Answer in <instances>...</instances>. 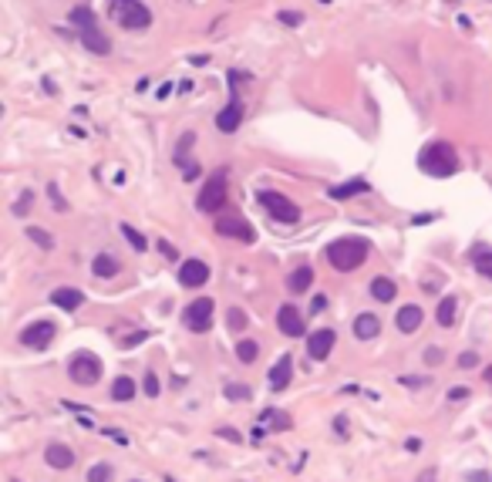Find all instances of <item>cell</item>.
<instances>
[{"instance_id": "6da1fadb", "label": "cell", "mask_w": 492, "mask_h": 482, "mask_svg": "<svg viewBox=\"0 0 492 482\" xmlns=\"http://www.w3.org/2000/svg\"><path fill=\"white\" fill-rule=\"evenodd\" d=\"M367 250H371V243L364 236H340V240H334L327 247V260H331L334 270L351 274V270H358L364 260H367Z\"/></svg>"}, {"instance_id": "7a4b0ae2", "label": "cell", "mask_w": 492, "mask_h": 482, "mask_svg": "<svg viewBox=\"0 0 492 482\" xmlns=\"http://www.w3.org/2000/svg\"><path fill=\"white\" fill-rule=\"evenodd\" d=\"M418 169H421L425 176L448 179L459 172V155H455V149H452L448 142H432V145H425L421 155H418Z\"/></svg>"}, {"instance_id": "3957f363", "label": "cell", "mask_w": 492, "mask_h": 482, "mask_svg": "<svg viewBox=\"0 0 492 482\" xmlns=\"http://www.w3.org/2000/svg\"><path fill=\"white\" fill-rule=\"evenodd\" d=\"M71 24L78 27V37H81V48L91 54H111V41L102 34V27L95 21V10L91 7H75L71 10Z\"/></svg>"}, {"instance_id": "277c9868", "label": "cell", "mask_w": 492, "mask_h": 482, "mask_svg": "<svg viewBox=\"0 0 492 482\" xmlns=\"http://www.w3.org/2000/svg\"><path fill=\"white\" fill-rule=\"evenodd\" d=\"M108 17L125 30H145L152 24V10L142 0H108Z\"/></svg>"}, {"instance_id": "5b68a950", "label": "cell", "mask_w": 492, "mask_h": 482, "mask_svg": "<svg viewBox=\"0 0 492 482\" xmlns=\"http://www.w3.org/2000/svg\"><path fill=\"white\" fill-rule=\"evenodd\" d=\"M68 378L75 381V384H84V388L98 384V378H102V361H98V355L78 351V355L68 361Z\"/></svg>"}, {"instance_id": "8992f818", "label": "cell", "mask_w": 492, "mask_h": 482, "mask_svg": "<svg viewBox=\"0 0 492 482\" xmlns=\"http://www.w3.org/2000/svg\"><path fill=\"white\" fill-rule=\"evenodd\" d=\"M259 206H263L277 223H297V220H300V206L290 203L286 196L273 193V189H263V193H259Z\"/></svg>"}, {"instance_id": "52a82bcc", "label": "cell", "mask_w": 492, "mask_h": 482, "mask_svg": "<svg viewBox=\"0 0 492 482\" xmlns=\"http://www.w3.org/2000/svg\"><path fill=\"white\" fill-rule=\"evenodd\" d=\"M223 203H226V172L219 169L216 176H209L206 182H203L196 206H199L203 213H216V209H223Z\"/></svg>"}, {"instance_id": "ba28073f", "label": "cell", "mask_w": 492, "mask_h": 482, "mask_svg": "<svg viewBox=\"0 0 492 482\" xmlns=\"http://www.w3.org/2000/svg\"><path fill=\"white\" fill-rule=\"evenodd\" d=\"M182 324L189 330H196V334H206L209 324H212V301L209 297H196L182 310Z\"/></svg>"}, {"instance_id": "9c48e42d", "label": "cell", "mask_w": 492, "mask_h": 482, "mask_svg": "<svg viewBox=\"0 0 492 482\" xmlns=\"http://www.w3.org/2000/svg\"><path fill=\"white\" fill-rule=\"evenodd\" d=\"M54 334H57V324H54V321H34V324H27V328L21 330V344H24V348H34V351H44L54 341Z\"/></svg>"}, {"instance_id": "30bf717a", "label": "cell", "mask_w": 492, "mask_h": 482, "mask_svg": "<svg viewBox=\"0 0 492 482\" xmlns=\"http://www.w3.org/2000/svg\"><path fill=\"white\" fill-rule=\"evenodd\" d=\"M216 233L219 236H233L239 243H257V229L250 226L243 216H219L216 220Z\"/></svg>"}, {"instance_id": "8fae6325", "label": "cell", "mask_w": 492, "mask_h": 482, "mask_svg": "<svg viewBox=\"0 0 492 482\" xmlns=\"http://www.w3.org/2000/svg\"><path fill=\"white\" fill-rule=\"evenodd\" d=\"M277 328H280V334H286V337H304V334H307L304 314L293 304H284L277 310Z\"/></svg>"}, {"instance_id": "7c38bea8", "label": "cell", "mask_w": 492, "mask_h": 482, "mask_svg": "<svg viewBox=\"0 0 492 482\" xmlns=\"http://www.w3.org/2000/svg\"><path fill=\"white\" fill-rule=\"evenodd\" d=\"M209 280V263L206 260H185L179 267V283L182 287H189V290H196V287H203Z\"/></svg>"}, {"instance_id": "4fadbf2b", "label": "cell", "mask_w": 492, "mask_h": 482, "mask_svg": "<svg viewBox=\"0 0 492 482\" xmlns=\"http://www.w3.org/2000/svg\"><path fill=\"white\" fill-rule=\"evenodd\" d=\"M334 341H337V334L331 328L313 330L311 337H307V355H311L313 361H324V357L334 351Z\"/></svg>"}, {"instance_id": "5bb4252c", "label": "cell", "mask_w": 492, "mask_h": 482, "mask_svg": "<svg viewBox=\"0 0 492 482\" xmlns=\"http://www.w3.org/2000/svg\"><path fill=\"white\" fill-rule=\"evenodd\" d=\"M290 378H293V357L284 355L273 368H270V375H266V384L273 388V391H284L286 384H290Z\"/></svg>"}, {"instance_id": "9a60e30c", "label": "cell", "mask_w": 492, "mask_h": 482, "mask_svg": "<svg viewBox=\"0 0 492 482\" xmlns=\"http://www.w3.org/2000/svg\"><path fill=\"white\" fill-rule=\"evenodd\" d=\"M44 458H48L51 469H71V465H75V449H68V445H61V442H51V445L44 449Z\"/></svg>"}, {"instance_id": "2e32d148", "label": "cell", "mask_w": 492, "mask_h": 482, "mask_svg": "<svg viewBox=\"0 0 492 482\" xmlns=\"http://www.w3.org/2000/svg\"><path fill=\"white\" fill-rule=\"evenodd\" d=\"M421 321H425V314H421V307H414V304H405L398 310V317H394V324H398L401 334H414V330L421 328Z\"/></svg>"}, {"instance_id": "e0dca14e", "label": "cell", "mask_w": 492, "mask_h": 482, "mask_svg": "<svg viewBox=\"0 0 492 482\" xmlns=\"http://www.w3.org/2000/svg\"><path fill=\"white\" fill-rule=\"evenodd\" d=\"M51 304L61 307V310H78L84 304V294H81L78 287H57L51 294Z\"/></svg>"}, {"instance_id": "ac0fdd59", "label": "cell", "mask_w": 492, "mask_h": 482, "mask_svg": "<svg viewBox=\"0 0 492 482\" xmlns=\"http://www.w3.org/2000/svg\"><path fill=\"white\" fill-rule=\"evenodd\" d=\"M239 122H243V105L236 102V98L216 115V128H219V132H236Z\"/></svg>"}, {"instance_id": "d6986e66", "label": "cell", "mask_w": 492, "mask_h": 482, "mask_svg": "<svg viewBox=\"0 0 492 482\" xmlns=\"http://www.w3.org/2000/svg\"><path fill=\"white\" fill-rule=\"evenodd\" d=\"M367 189H371L367 179H347V182H340V186H331L327 196H331V199H351V196H361Z\"/></svg>"}, {"instance_id": "ffe728a7", "label": "cell", "mask_w": 492, "mask_h": 482, "mask_svg": "<svg viewBox=\"0 0 492 482\" xmlns=\"http://www.w3.org/2000/svg\"><path fill=\"white\" fill-rule=\"evenodd\" d=\"M354 334H358L361 341H371V337H378V334H381V321H378L374 314H358V321H354Z\"/></svg>"}, {"instance_id": "44dd1931", "label": "cell", "mask_w": 492, "mask_h": 482, "mask_svg": "<svg viewBox=\"0 0 492 482\" xmlns=\"http://www.w3.org/2000/svg\"><path fill=\"white\" fill-rule=\"evenodd\" d=\"M259 425H263V429L270 425V431H286L290 429V415H286V411H277V408H266V411H259Z\"/></svg>"}, {"instance_id": "7402d4cb", "label": "cell", "mask_w": 492, "mask_h": 482, "mask_svg": "<svg viewBox=\"0 0 492 482\" xmlns=\"http://www.w3.org/2000/svg\"><path fill=\"white\" fill-rule=\"evenodd\" d=\"M371 297L381 301V304H391V301L398 297V287H394L388 277H374L371 280Z\"/></svg>"}, {"instance_id": "603a6c76", "label": "cell", "mask_w": 492, "mask_h": 482, "mask_svg": "<svg viewBox=\"0 0 492 482\" xmlns=\"http://www.w3.org/2000/svg\"><path fill=\"white\" fill-rule=\"evenodd\" d=\"M311 283H313V270H311V267H297V270L286 277V290H290V294H304Z\"/></svg>"}, {"instance_id": "cb8c5ba5", "label": "cell", "mask_w": 492, "mask_h": 482, "mask_svg": "<svg viewBox=\"0 0 492 482\" xmlns=\"http://www.w3.org/2000/svg\"><path fill=\"white\" fill-rule=\"evenodd\" d=\"M455 310H459V297H455V294L441 297L439 310H435V321H439L441 328H452V324H455Z\"/></svg>"}, {"instance_id": "d4e9b609", "label": "cell", "mask_w": 492, "mask_h": 482, "mask_svg": "<svg viewBox=\"0 0 492 482\" xmlns=\"http://www.w3.org/2000/svg\"><path fill=\"white\" fill-rule=\"evenodd\" d=\"M131 398H135V378L118 375L111 381V402H131Z\"/></svg>"}, {"instance_id": "484cf974", "label": "cell", "mask_w": 492, "mask_h": 482, "mask_svg": "<svg viewBox=\"0 0 492 482\" xmlns=\"http://www.w3.org/2000/svg\"><path fill=\"white\" fill-rule=\"evenodd\" d=\"M91 270H95V277L108 280V277H115V274L122 270V263H118L111 253H98L95 256V263H91Z\"/></svg>"}, {"instance_id": "4316f807", "label": "cell", "mask_w": 492, "mask_h": 482, "mask_svg": "<svg viewBox=\"0 0 492 482\" xmlns=\"http://www.w3.org/2000/svg\"><path fill=\"white\" fill-rule=\"evenodd\" d=\"M236 357H239L243 364H253L259 357V344L257 341H239V344H236Z\"/></svg>"}, {"instance_id": "83f0119b", "label": "cell", "mask_w": 492, "mask_h": 482, "mask_svg": "<svg viewBox=\"0 0 492 482\" xmlns=\"http://www.w3.org/2000/svg\"><path fill=\"white\" fill-rule=\"evenodd\" d=\"M472 260H475V270L486 280H492V250H482V247H479V250L472 253Z\"/></svg>"}, {"instance_id": "f1b7e54d", "label": "cell", "mask_w": 492, "mask_h": 482, "mask_svg": "<svg viewBox=\"0 0 492 482\" xmlns=\"http://www.w3.org/2000/svg\"><path fill=\"white\" fill-rule=\"evenodd\" d=\"M27 240H30V243H37L41 250H51L54 247V236L48 233V229H41V226H27Z\"/></svg>"}, {"instance_id": "f546056e", "label": "cell", "mask_w": 492, "mask_h": 482, "mask_svg": "<svg viewBox=\"0 0 492 482\" xmlns=\"http://www.w3.org/2000/svg\"><path fill=\"white\" fill-rule=\"evenodd\" d=\"M111 479H115V469L108 462H98V465L88 469V482H111Z\"/></svg>"}, {"instance_id": "4dcf8cb0", "label": "cell", "mask_w": 492, "mask_h": 482, "mask_svg": "<svg viewBox=\"0 0 492 482\" xmlns=\"http://www.w3.org/2000/svg\"><path fill=\"white\" fill-rule=\"evenodd\" d=\"M226 328L230 330H246L250 328V321H246V314H243L239 307H230V310H226Z\"/></svg>"}, {"instance_id": "1f68e13d", "label": "cell", "mask_w": 492, "mask_h": 482, "mask_svg": "<svg viewBox=\"0 0 492 482\" xmlns=\"http://www.w3.org/2000/svg\"><path fill=\"white\" fill-rule=\"evenodd\" d=\"M122 233H125V240H129V247L135 250V253H142V250L149 247V243H145V236H142V233H138L135 226H129V223L122 226Z\"/></svg>"}, {"instance_id": "d6a6232c", "label": "cell", "mask_w": 492, "mask_h": 482, "mask_svg": "<svg viewBox=\"0 0 492 482\" xmlns=\"http://www.w3.org/2000/svg\"><path fill=\"white\" fill-rule=\"evenodd\" d=\"M223 391H226V398H230V402H250V398H253V391H250L246 384H233V381H230Z\"/></svg>"}, {"instance_id": "836d02e7", "label": "cell", "mask_w": 492, "mask_h": 482, "mask_svg": "<svg viewBox=\"0 0 492 482\" xmlns=\"http://www.w3.org/2000/svg\"><path fill=\"white\" fill-rule=\"evenodd\" d=\"M142 391H145L149 398H158L162 384H158V375H156V371H145V381H142Z\"/></svg>"}, {"instance_id": "e575fe53", "label": "cell", "mask_w": 492, "mask_h": 482, "mask_svg": "<svg viewBox=\"0 0 492 482\" xmlns=\"http://www.w3.org/2000/svg\"><path fill=\"white\" fill-rule=\"evenodd\" d=\"M30 203H34V193H30V189H24V193H21V199L14 203V216H24L27 209H30Z\"/></svg>"}, {"instance_id": "d590c367", "label": "cell", "mask_w": 492, "mask_h": 482, "mask_svg": "<svg viewBox=\"0 0 492 482\" xmlns=\"http://www.w3.org/2000/svg\"><path fill=\"white\" fill-rule=\"evenodd\" d=\"M48 199H51V206H57V209H61V213H64V209H68V199H64V196H61V189H57V186H48Z\"/></svg>"}, {"instance_id": "8d00e7d4", "label": "cell", "mask_w": 492, "mask_h": 482, "mask_svg": "<svg viewBox=\"0 0 492 482\" xmlns=\"http://www.w3.org/2000/svg\"><path fill=\"white\" fill-rule=\"evenodd\" d=\"M482 364V357L475 355V351H462L459 355V368H479Z\"/></svg>"}, {"instance_id": "74e56055", "label": "cell", "mask_w": 492, "mask_h": 482, "mask_svg": "<svg viewBox=\"0 0 492 482\" xmlns=\"http://www.w3.org/2000/svg\"><path fill=\"white\" fill-rule=\"evenodd\" d=\"M280 24H290V27H297L300 21H304V14L300 10H280V17H277Z\"/></svg>"}, {"instance_id": "f35d334b", "label": "cell", "mask_w": 492, "mask_h": 482, "mask_svg": "<svg viewBox=\"0 0 492 482\" xmlns=\"http://www.w3.org/2000/svg\"><path fill=\"white\" fill-rule=\"evenodd\" d=\"M216 435H219V438H226V442H236V445L243 442V435H239V431H236V429H230V425H223V429H216Z\"/></svg>"}, {"instance_id": "ab89813d", "label": "cell", "mask_w": 492, "mask_h": 482, "mask_svg": "<svg viewBox=\"0 0 492 482\" xmlns=\"http://www.w3.org/2000/svg\"><path fill=\"white\" fill-rule=\"evenodd\" d=\"M401 384H408V388H421V384H428V378H421V375H405V378H398Z\"/></svg>"}, {"instance_id": "60d3db41", "label": "cell", "mask_w": 492, "mask_h": 482, "mask_svg": "<svg viewBox=\"0 0 492 482\" xmlns=\"http://www.w3.org/2000/svg\"><path fill=\"white\" fill-rule=\"evenodd\" d=\"M324 307H327V294H317V297L311 301V314H320Z\"/></svg>"}, {"instance_id": "b9f144b4", "label": "cell", "mask_w": 492, "mask_h": 482, "mask_svg": "<svg viewBox=\"0 0 492 482\" xmlns=\"http://www.w3.org/2000/svg\"><path fill=\"white\" fill-rule=\"evenodd\" d=\"M468 398V388H452L448 391V402H466Z\"/></svg>"}, {"instance_id": "7bdbcfd3", "label": "cell", "mask_w": 492, "mask_h": 482, "mask_svg": "<svg viewBox=\"0 0 492 482\" xmlns=\"http://www.w3.org/2000/svg\"><path fill=\"white\" fill-rule=\"evenodd\" d=\"M425 361H428V364H439V361H441V348H425Z\"/></svg>"}, {"instance_id": "ee69618b", "label": "cell", "mask_w": 492, "mask_h": 482, "mask_svg": "<svg viewBox=\"0 0 492 482\" xmlns=\"http://www.w3.org/2000/svg\"><path fill=\"white\" fill-rule=\"evenodd\" d=\"M466 482H492L489 472H466Z\"/></svg>"}, {"instance_id": "f6af8a7d", "label": "cell", "mask_w": 492, "mask_h": 482, "mask_svg": "<svg viewBox=\"0 0 492 482\" xmlns=\"http://www.w3.org/2000/svg\"><path fill=\"white\" fill-rule=\"evenodd\" d=\"M182 176L185 179H199V166L192 162V166H182Z\"/></svg>"}, {"instance_id": "bcb514c9", "label": "cell", "mask_w": 492, "mask_h": 482, "mask_svg": "<svg viewBox=\"0 0 492 482\" xmlns=\"http://www.w3.org/2000/svg\"><path fill=\"white\" fill-rule=\"evenodd\" d=\"M158 253L165 256V260H176V250H172V247H169V243H165V240H162V243H158Z\"/></svg>"}, {"instance_id": "7dc6e473", "label": "cell", "mask_w": 492, "mask_h": 482, "mask_svg": "<svg viewBox=\"0 0 492 482\" xmlns=\"http://www.w3.org/2000/svg\"><path fill=\"white\" fill-rule=\"evenodd\" d=\"M334 429H337V435H340V438L347 435V418H344V415H340V418H334Z\"/></svg>"}, {"instance_id": "c3c4849f", "label": "cell", "mask_w": 492, "mask_h": 482, "mask_svg": "<svg viewBox=\"0 0 492 482\" xmlns=\"http://www.w3.org/2000/svg\"><path fill=\"white\" fill-rule=\"evenodd\" d=\"M428 220H435V213H418V216H414V223H418V226H421V223H428Z\"/></svg>"}, {"instance_id": "681fc988", "label": "cell", "mask_w": 492, "mask_h": 482, "mask_svg": "<svg viewBox=\"0 0 492 482\" xmlns=\"http://www.w3.org/2000/svg\"><path fill=\"white\" fill-rule=\"evenodd\" d=\"M418 482H435V469H428V472H421V476H418Z\"/></svg>"}, {"instance_id": "f907efd6", "label": "cell", "mask_w": 492, "mask_h": 482, "mask_svg": "<svg viewBox=\"0 0 492 482\" xmlns=\"http://www.w3.org/2000/svg\"><path fill=\"white\" fill-rule=\"evenodd\" d=\"M486 378H489V381H492V368H486Z\"/></svg>"}, {"instance_id": "816d5d0a", "label": "cell", "mask_w": 492, "mask_h": 482, "mask_svg": "<svg viewBox=\"0 0 492 482\" xmlns=\"http://www.w3.org/2000/svg\"><path fill=\"white\" fill-rule=\"evenodd\" d=\"M131 482H142V479H131Z\"/></svg>"}, {"instance_id": "f5cc1de1", "label": "cell", "mask_w": 492, "mask_h": 482, "mask_svg": "<svg viewBox=\"0 0 492 482\" xmlns=\"http://www.w3.org/2000/svg\"><path fill=\"white\" fill-rule=\"evenodd\" d=\"M10 482H17V479H10Z\"/></svg>"}]
</instances>
